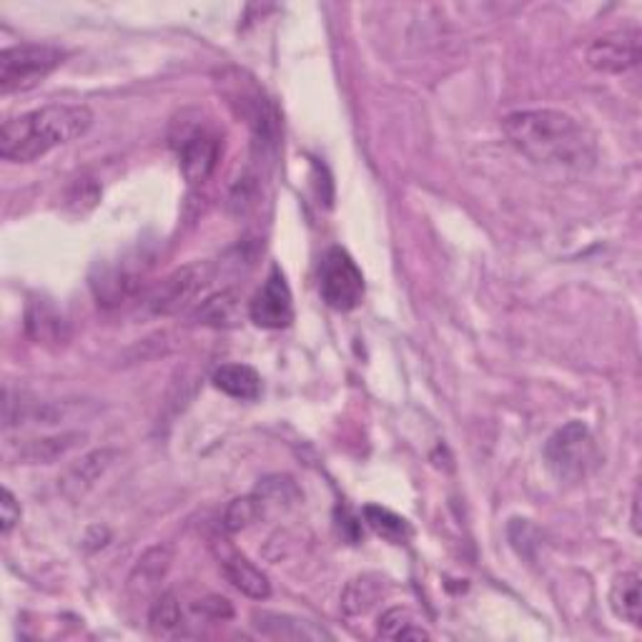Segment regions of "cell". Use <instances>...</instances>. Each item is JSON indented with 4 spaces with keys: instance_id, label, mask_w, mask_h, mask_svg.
Masks as SVG:
<instances>
[{
    "instance_id": "obj_1",
    "label": "cell",
    "mask_w": 642,
    "mask_h": 642,
    "mask_svg": "<svg viewBox=\"0 0 642 642\" xmlns=\"http://www.w3.org/2000/svg\"><path fill=\"white\" fill-rule=\"evenodd\" d=\"M510 144L532 163L565 173H585L597 161V146L585 123L555 108L514 111L502 121Z\"/></svg>"
},
{
    "instance_id": "obj_2",
    "label": "cell",
    "mask_w": 642,
    "mask_h": 642,
    "mask_svg": "<svg viewBox=\"0 0 642 642\" xmlns=\"http://www.w3.org/2000/svg\"><path fill=\"white\" fill-rule=\"evenodd\" d=\"M94 123L86 106L53 104L38 111L23 113L3 123L0 131V156L11 163H31L53 148L81 138Z\"/></svg>"
},
{
    "instance_id": "obj_3",
    "label": "cell",
    "mask_w": 642,
    "mask_h": 642,
    "mask_svg": "<svg viewBox=\"0 0 642 642\" xmlns=\"http://www.w3.org/2000/svg\"><path fill=\"white\" fill-rule=\"evenodd\" d=\"M65 53L56 46L21 44L5 48L0 53V94H19L44 83L51 73L63 65Z\"/></svg>"
},
{
    "instance_id": "obj_4",
    "label": "cell",
    "mask_w": 642,
    "mask_h": 642,
    "mask_svg": "<svg viewBox=\"0 0 642 642\" xmlns=\"http://www.w3.org/2000/svg\"><path fill=\"white\" fill-rule=\"evenodd\" d=\"M545 462L557 480L580 482L597 464L595 437L588 424L567 422L545 445Z\"/></svg>"
},
{
    "instance_id": "obj_5",
    "label": "cell",
    "mask_w": 642,
    "mask_h": 642,
    "mask_svg": "<svg viewBox=\"0 0 642 642\" xmlns=\"http://www.w3.org/2000/svg\"><path fill=\"white\" fill-rule=\"evenodd\" d=\"M216 279L211 262H194L169 274L163 281L148 291L144 299L146 312L152 316H173L189 308Z\"/></svg>"
},
{
    "instance_id": "obj_6",
    "label": "cell",
    "mask_w": 642,
    "mask_h": 642,
    "mask_svg": "<svg viewBox=\"0 0 642 642\" xmlns=\"http://www.w3.org/2000/svg\"><path fill=\"white\" fill-rule=\"evenodd\" d=\"M319 291L331 308L352 312L362 304L364 274L344 249L331 246L319 266Z\"/></svg>"
},
{
    "instance_id": "obj_7",
    "label": "cell",
    "mask_w": 642,
    "mask_h": 642,
    "mask_svg": "<svg viewBox=\"0 0 642 642\" xmlns=\"http://www.w3.org/2000/svg\"><path fill=\"white\" fill-rule=\"evenodd\" d=\"M249 316L262 329H283L294 322V302L283 274L274 269L249 304Z\"/></svg>"
},
{
    "instance_id": "obj_8",
    "label": "cell",
    "mask_w": 642,
    "mask_h": 642,
    "mask_svg": "<svg viewBox=\"0 0 642 642\" xmlns=\"http://www.w3.org/2000/svg\"><path fill=\"white\" fill-rule=\"evenodd\" d=\"M640 63V33L622 31L592 40L588 48V65L599 73H628Z\"/></svg>"
},
{
    "instance_id": "obj_9",
    "label": "cell",
    "mask_w": 642,
    "mask_h": 642,
    "mask_svg": "<svg viewBox=\"0 0 642 642\" xmlns=\"http://www.w3.org/2000/svg\"><path fill=\"white\" fill-rule=\"evenodd\" d=\"M214 555L219 560V567L233 588L244 592L252 599H266L271 595V582L258 567L246 560L237 547L229 545L227 540H214Z\"/></svg>"
},
{
    "instance_id": "obj_10",
    "label": "cell",
    "mask_w": 642,
    "mask_h": 642,
    "mask_svg": "<svg viewBox=\"0 0 642 642\" xmlns=\"http://www.w3.org/2000/svg\"><path fill=\"white\" fill-rule=\"evenodd\" d=\"M219 163V141L208 133L198 131L183 141L181 146V173L189 186H198L211 179V173Z\"/></svg>"
},
{
    "instance_id": "obj_11",
    "label": "cell",
    "mask_w": 642,
    "mask_h": 642,
    "mask_svg": "<svg viewBox=\"0 0 642 642\" xmlns=\"http://www.w3.org/2000/svg\"><path fill=\"white\" fill-rule=\"evenodd\" d=\"M113 460H116V452H111V449H98V452L81 457V460L73 462L61 477V492L71 499L83 497L98 480L104 477L108 467L113 464Z\"/></svg>"
},
{
    "instance_id": "obj_12",
    "label": "cell",
    "mask_w": 642,
    "mask_h": 642,
    "mask_svg": "<svg viewBox=\"0 0 642 642\" xmlns=\"http://www.w3.org/2000/svg\"><path fill=\"white\" fill-rule=\"evenodd\" d=\"M171 567V549L166 545L148 547L144 555L138 557L136 567H133L129 578V592L131 597H148L154 595L158 582L166 578Z\"/></svg>"
},
{
    "instance_id": "obj_13",
    "label": "cell",
    "mask_w": 642,
    "mask_h": 642,
    "mask_svg": "<svg viewBox=\"0 0 642 642\" xmlns=\"http://www.w3.org/2000/svg\"><path fill=\"white\" fill-rule=\"evenodd\" d=\"M86 435L83 432H63V435L53 437H40V439H26L21 441L19 452H15V460L23 464H51L58 462L73 449L83 445Z\"/></svg>"
},
{
    "instance_id": "obj_14",
    "label": "cell",
    "mask_w": 642,
    "mask_h": 642,
    "mask_svg": "<svg viewBox=\"0 0 642 642\" xmlns=\"http://www.w3.org/2000/svg\"><path fill=\"white\" fill-rule=\"evenodd\" d=\"M244 319L241 312V294L239 291H221V294L208 296L202 306L191 314V322L202 324L211 329H233Z\"/></svg>"
},
{
    "instance_id": "obj_15",
    "label": "cell",
    "mask_w": 642,
    "mask_h": 642,
    "mask_svg": "<svg viewBox=\"0 0 642 642\" xmlns=\"http://www.w3.org/2000/svg\"><path fill=\"white\" fill-rule=\"evenodd\" d=\"M254 625H256V630L262 632V635L277 638V640H322V638H329L327 632L314 628L312 622L299 620V617L279 615V613H256L254 615Z\"/></svg>"
},
{
    "instance_id": "obj_16",
    "label": "cell",
    "mask_w": 642,
    "mask_h": 642,
    "mask_svg": "<svg viewBox=\"0 0 642 642\" xmlns=\"http://www.w3.org/2000/svg\"><path fill=\"white\" fill-rule=\"evenodd\" d=\"M214 387L233 399L254 402L262 395V377L249 364H223L214 372Z\"/></svg>"
},
{
    "instance_id": "obj_17",
    "label": "cell",
    "mask_w": 642,
    "mask_h": 642,
    "mask_svg": "<svg viewBox=\"0 0 642 642\" xmlns=\"http://www.w3.org/2000/svg\"><path fill=\"white\" fill-rule=\"evenodd\" d=\"M640 574L622 572L617 574L610 588V607L622 622H630L632 628H640L642 617V595H640Z\"/></svg>"
},
{
    "instance_id": "obj_18",
    "label": "cell",
    "mask_w": 642,
    "mask_h": 642,
    "mask_svg": "<svg viewBox=\"0 0 642 642\" xmlns=\"http://www.w3.org/2000/svg\"><path fill=\"white\" fill-rule=\"evenodd\" d=\"M385 590V578H379V574H362V578H356L347 585L344 595H341V607H344L349 615H364L379 603Z\"/></svg>"
},
{
    "instance_id": "obj_19",
    "label": "cell",
    "mask_w": 642,
    "mask_h": 642,
    "mask_svg": "<svg viewBox=\"0 0 642 642\" xmlns=\"http://www.w3.org/2000/svg\"><path fill=\"white\" fill-rule=\"evenodd\" d=\"M183 613L181 603L173 592H166V595L156 597L152 610H148V630L156 638H171L181 630Z\"/></svg>"
},
{
    "instance_id": "obj_20",
    "label": "cell",
    "mask_w": 642,
    "mask_h": 642,
    "mask_svg": "<svg viewBox=\"0 0 642 642\" xmlns=\"http://www.w3.org/2000/svg\"><path fill=\"white\" fill-rule=\"evenodd\" d=\"M377 635L385 640H429L432 635L422 625H416L414 615L407 607H389V610L379 617Z\"/></svg>"
},
{
    "instance_id": "obj_21",
    "label": "cell",
    "mask_w": 642,
    "mask_h": 642,
    "mask_svg": "<svg viewBox=\"0 0 642 642\" xmlns=\"http://www.w3.org/2000/svg\"><path fill=\"white\" fill-rule=\"evenodd\" d=\"M364 517L366 522H370V528L377 532V535L389 540L391 545H404L412 535L410 524H407L404 517L395 514L391 510H387V507H377V505L364 507Z\"/></svg>"
},
{
    "instance_id": "obj_22",
    "label": "cell",
    "mask_w": 642,
    "mask_h": 642,
    "mask_svg": "<svg viewBox=\"0 0 642 642\" xmlns=\"http://www.w3.org/2000/svg\"><path fill=\"white\" fill-rule=\"evenodd\" d=\"M262 514H264V502L256 495L239 497L227 507V514H223V528H227L229 532H241L246 530L249 524H254Z\"/></svg>"
},
{
    "instance_id": "obj_23",
    "label": "cell",
    "mask_w": 642,
    "mask_h": 642,
    "mask_svg": "<svg viewBox=\"0 0 642 642\" xmlns=\"http://www.w3.org/2000/svg\"><path fill=\"white\" fill-rule=\"evenodd\" d=\"M98 202H101V186L90 177H81L73 181L69 186V194H65V206L73 214H88Z\"/></svg>"
},
{
    "instance_id": "obj_24",
    "label": "cell",
    "mask_w": 642,
    "mask_h": 642,
    "mask_svg": "<svg viewBox=\"0 0 642 642\" xmlns=\"http://www.w3.org/2000/svg\"><path fill=\"white\" fill-rule=\"evenodd\" d=\"M256 497L262 499L264 507L266 505L281 507V505H294L296 499L302 497V495H299L294 480H289V477H269V480H264L262 485H258Z\"/></svg>"
},
{
    "instance_id": "obj_25",
    "label": "cell",
    "mask_w": 642,
    "mask_h": 642,
    "mask_svg": "<svg viewBox=\"0 0 642 642\" xmlns=\"http://www.w3.org/2000/svg\"><path fill=\"white\" fill-rule=\"evenodd\" d=\"M0 528H3V535H11L15 524L21 522V505L11 489H3V502H0Z\"/></svg>"
},
{
    "instance_id": "obj_26",
    "label": "cell",
    "mask_w": 642,
    "mask_h": 642,
    "mask_svg": "<svg viewBox=\"0 0 642 642\" xmlns=\"http://www.w3.org/2000/svg\"><path fill=\"white\" fill-rule=\"evenodd\" d=\"M196 610L204 613L206 617H211V620H227V617L233 615L229 599L223 597H206L196 605Z\"/></svg>"
},
{
    "instance_id": "obj_27",
    "label": "cell",
    "mask_w": 642,
    "mask_h": 642,
    "mask_svg": "<svg viewBox=\"0 0 642 642\" xmlns=\"http://www.w3.org/2000/svg\"><path fill=\"white\" fill-rule=\"evenodd\" d=\"M638 510H640V495L635 492V497H632V530H635V535H640V517H638Z\"/></svg>"
}]
</instances>
